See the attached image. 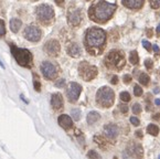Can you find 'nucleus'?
<instances>
[{
	"label": "nucleus",
	"mask_w": 160,
	"mask_h": 159,
	"mask_svg": "<svg viewBox=\"0 0 160 159\" xmlns=\"http://www.w3.org/2000/svg\"><path fill=\"white\" fill-rule=\"evenodd\" d=\"M137 136H138V137H141V136H142V135H141V131H137Z\"/></svg>",
	"instance_id": "nucleus-43"
},
{
	"label": "nucleus",
	"mask_w": 160,
	"mask_h": 159,
	"mask_svg": "<svg viewBox=\"0 0 160 159\" xmlns=\"http://www.w3.org/2000/svg\"><path fill=\"white\" fill-rule=\"evenodd\" d=\"M64 85H65V80H64V79L59 80V81L55 83V86H57V87H63Z\"/></svg>",
	"instance_id": "nucleus-32"
},
{
	"label": "nucleus",
	"mask_w": 160,
	"mask_h": 159,
	"mask_svg": "<svg viewBox=\"0 0 160 159\" xmlns=\"http://www.w3.org/2000/svg\"><path fill=\"white\" fill-rule=\"evenodd\" d=\"M153 50H155L156 52H158V51H159V48H158L157 45H153Z\"/></svg>",
	"instance_id": "nucleus-41"
},
{
	"label": "nucleus",
	"mask_w": 160,
	"mask_h": 159,
	"mask_svg": "<svg viewBox=\"0 0 160 159\" xmlns=\"http://www.w3.org/2000/svg\"><path fill=\"white\" fill-rule=\"evenodd\" d=\"M87 156H88V158L90 159H102V157L99 156V154L95 151V150H91V151H88Z\"/></svg>",
	"instance_id": "nucleus-26"
},
{
	"label": "nucleus",
	"mask_w": 160,
	"mask_h": 159,
	"mask_svg": "<svg viewBox=\"0 0 160 159\" xmlns=\"http://www.w3.org/2000/svg\"><path fill=\"white\" fill-rule=\"evenodd\" d=\"M155 104H156V105H160V100H159V98L155 100Z\"/></svg>",
	"instance_id": "nucleus-40"
},
{
	"label": "nucleus",
	"mask_w": 160,
	"mask_h": 159,
	"mask_svg": "<svg viewBox=\"0 0 160 159\" xmlns=\"http://www.w3.org/2000/svg\"><path fill=\"white\" fill-rule=\"evenodd\" d=\"M23 35L28 41H30V42H38L39 40L41 39L42 32H41V30L38 28V27L29 26L24 29Z\"/></svg>",
	"instance_id": "nucleus-9"
},
{
	"label": "nucleus",
	"mask_w": 160,
	"mask_h": 159,
	"mask_svg": "<svg viewBox=\"0 0 160 159\" xmlns=\"http://www.w3.org/2000/svg\"><path fill=\"white\" fill-rule=\"evenodd\" d=\"M155 93H156V94L159 93V90H158V89H155Z\"/></svg>",
	"instance_id": "nucleus-44"
},
{
	"label": "nucleus",
	"mask_w": 160,
	"mask_h": 159,
	"mask_svg": "<svg viewBox=\"0 0 160 159\" xmlns=\"http://www.w3.org/2000/svg\"><path fill=\"white\" fill-rule=\"evenodd\" d=\"M78 72L83 80L91 81L97 75V69L94 65H91L87 62H82L78 66Z\"/></svg>",
	"instance_id": "nucleus-6"
},
{
	"label": "nucleus",
	"mask_w": 160,
	"mask_h": 159,
	"mask_svg": "<svg viewBox=\"0 0 160 159\" xmlns=\"http://www.w3.org/2000/svg\"><path fill=\"white\" fill-rule=\"evenodd\" d=\"M130 81H132V76H130V75H125V76H124V82H125L126 84H129Z\"/></svg>",
	"instance_id": "nucleus-36"
},
{
	"label": "nucleus",
	"mask_w": 160,
	"mask_h": 159,
	"mask_svg": "<svg viewBox=\"0 0 160 159\" xmlns=\"http://www.w3.org/2000/svg\"><path fill=\"white\" fill-rule=\"evenodd\" d=\"M112 84H117V82H118V77L116 76V75H114L113 77H112Z\"/></svg>",
	"instance_id": "nucleus-38"
},
{
	"label": "nucleus",
	"mask_w": 160,
	"mask_h": 159,
	"mask_svg": "<svg viewBox=\"0 0 160 159\" xmlns=\"http://www.w3.org/2000/svg\"><path fill=\"white\" fill-rule=\"evenodd\" d=\"M147 133H149L150 135L157 136L158 133H159V128H158L157 125L150 124V125H148V127H147Z\"/></svg>",
	"instance_id": "nucleus-20"
},
{
	"label": "nucleus",
	"mask_w": 160,
	"mask_h": 159,
	"mask_svg": "<svg viewBox=\"0 0 160 159\" xmlns=\"http://www.w3.org/2000/svg\"><path fill=\"white\" fill-rule=\"evenodd\" d=\"M104 133L109 139H114L118 135V127L114 124H108L104 127Z\"/></svg>",
	"instance_id": "nucleus-15"
},
{
	"label": "nucleus",
	"mask_w": 160,
	"mask_h": 159,
	"mask_svg": "<svg viewBox=\"0 0 160 159\" xmlns=\"http://www.w3.org/2000/svg\"><path fill=\"white\" fill-rule=\"evenodd\" d=\"M82 92V86H81L78 83L72 82L70 85H68V89L66 91V95H68V101L71 103H75L76 101L80 97V94Z\"/></svg>",
	"instance_id": "nucleus-10"
},
{
	"label": "nucleus",
	"mask_w": 160,
	"mask_h": 159,
	"mask_svg": "<svg viewBox=\"0 0 160 159\" xmlns=\"http://www.w3.org/2000/svg\"><path fill=\"white\" fill-rule=\"evenodd\" d=\"M71 115L73 117L74 121H80L81 118V110L78 108H73V110H71Z\"/></svg>",
	"instance_id": "nucleus-23"
},
{
	"label": "nucleus",
	"mask_w": 160,
	"mask_h": 159,
	"mask_svg": "<svg viewBox=\"0 0 160 159\" xmlns=\"http://www.w3.org/2000/svg\"><path fill=\"white\" fill-rule=\"evenodd\" d=\"M120 100H122V102H129L130 101V95L128 92H122L119 95Z\"/></svg>",
	"instance_id": "nucleus-25"
},
{
	"label": "nucleus",
	"mask_w": 160,
	"mask_h": 159,
	"mask_svg": "<svg viewBox=\"0 0 160 159\" xmlns=\"http://www.w3.org/2000/svg\"><path fill=\"white\" fill-rule=\"evenodd\" d=\"M149 3H150L151 8H153V9L160 8V0H149Z\"/></svg>",
	"instance_id": "nucleus-29"
},
{
	"label": "nucleus",
	"mask_w": 160,
	"mask_h": 159,
	"mask_svg": "<svg viewBox=\"0 0 160 159\" xmlns=\"http://www.w3.org/2000/svg\"><path fill=\"white\" fill-rule=\"evenodd\" d=\"M115 100V94L112 89L107 86H104L97 91L96 94V101L103 107H111L114 104Z\"/></svg>",
	"instance_id": "nucleus-4"
},
{
	"label": "nucleus",
	"mask_w": 160,
	"mask_h": 159,
	"mask_svg": "<svg viewBox=\"0 0 160 159\" xmlns=\"http://www.w3.org/2000/svg\"><path fill=\"white\" fill-rule=\"evenodd\" d=\"M33 84H34L35 90H37L38 92H40V90H41V84H40V82H39L38 80H35V81H33Z\"/></svg>",
	"instance_id": "nucleus-34"
},
{
	"label": "nucleus",
	"mask_w": 160,
	"mask_h": 159,
	"mask_svg": "<svg viewBox=\"0 0 160 159\" xmlns=\"http://www.w3.org/2000/svg\"><path fill=\"white\" fill-rule=\"evenodd\" d=\"M68 54L71 56H73V58H78L82 53V49L80 48V45L78 43H72L68 47Z\"/></svg>",
	"instance_id": "nucleus-17"
},
{
	"label": "nucleus",
	"mask_w": 160,
	"mask_h": 159,
	"mask_svg": "<svg viewBox=\"0 0 160 159\" xmlns=\"http://www.w3.org/2000/svg\"><path fill=\"white\" fill-rule=\"evenodd\" d=\"M44 50H45V52H47L48 54L55 56V55H58V54L60 53L61 47H60L59 41H57V40H50V41H48V42L45 43Z\"/></svg>",
	"instance_id": "nucleus-11"
},
{
	"label": "nucleus",
	"mask_w": 160,
	"mask_h": 159,
	"mask_svg": "<svg viewBox=\"0 0 160 159\" xmlns=\"http://www.w3.org/2000/svg\"><path fill=\"white\" fill-rule=\"evenodd\" d=\"M10 49H11V53L14 56L16 61L18 64L21 66H26V68H30L32 64L33 58L32 53L27 49H20V48L16 47L13 44H10Z\"/></svg>",
	"instance_id": "nucleus-3"
},
{
	"label": "nucleus",
	"mask_w": 160,
	"mask_h": 159,
	"mask_svg": "<svg viewBox=\"0 0 160 159\" xmlns=\"http://www.w3.org/2000/svg\"><path fill=\"white\" fill-rule=\"evenodd\" d=\"M106 63L107 66H116V68H122L124 65V58H122V53L116 50L111 51L106 58Z\"/></svg>",
	"instance_id": "nucleus-8"
},
{
	"label": "nucleus",
	"mask_w": 160,
	"mask_h": 159,
	"mask_svg": "<svg viewBox=\"0 0 160 159\" xmlns=\"http://www.w3.org/2000/svg\"><path fill=\"white\" fill-rule=\"evenodd\" d=\"M87 1H88V0H87Z\"/></svg>",
	"instance_id": "nucleus-46"
},
{
	"label": "nucleus",
	"mask_w": 160,
	"mask_h": 159,
	"mask_svg": "<svg viewBox=\"0 0 160 159\" xmlns=\"http://www.w3.org/2000/svg\"><path fill=\"white\" fill-rule=\"evenodd\" d=\"M106 33L101 28H90L85 34V44L88 48V51L91 49H98L105 44Z\"/></svg>",
	"instance_id": "nucleus-2"
},
{
	"label": "nucleus",
	"mask_w": 160,
	"mask_h": 159,
	"mask_svg": "<svg viewBox=\"0 0 160 159\" xmlns=\"http://www.w3.org/2000/svg\"><path fill=\"white\" fill-rule=\"evenodd\" d=\"M145 64H146V66H147L148 69H151V65H152V62H151V60L147 59L146 61H145Z\"/></svg>",
	"instance_id": "nucleus-37"
},
{
	"label": "nucleus",
	"mask_w": 160,
	"mask_h": 159,
	"mask_svg": "<svg viewBox=\"0 0 160 159\" xmlns=\"http://www.w3.org/2000/svg\"><path fill=\"white\" fill-rule=\"evenodd\" d=\"M140 112H141V106H140V104H138V103L134 104V105H132V113L137 115V114H140Z\"/></svg>",
	"instance_id": "nucleus-27"
},
{
	"label": "nucleus",
	"mask_w": 160,
	"mask_h": 159,
	"mask_svg": "<svg viewBox=\"0 0 160 159\" xmlns=\"http://www.w3.org/2000/svg\"><path fill=\"white\" fill-rule=\"evenodd\" d=\"M81 20H82V14H81L80 10H73V11H71L68 16V21L71 26H78L80 24Z\"/></svg>",
	"instance_id": "nucleus-12"
},
{
	"label": "nucleus",
	"mask_w": 160,
	"mask_h": 159,
	"mask_svg": "<svg viewBox=\"0 0 160 159\" xmlns=\"http://www.w3.org/2000/svg\"><path fill=\"white\" fill-rule=\"evenodd\" d=\"M22 26V22L21 20H19V19H12L11 21H10V29H11L12 32H18L19 31V29L21 28Z\"/></svg>",
	"instance_id": "nucleus-19"
},
{
	"label": "nucleus",
	"mask_w": 160,
	"mask_h": 159,
	"mask_svg": "<svg viewBox=\"0 0 160 159\" xmlns=\"http://www.w3.org/2000/svg\"><path fill=\"white\" fill-rule=\"evenodd\" d=\"M157 33H158V34H160V24L157 27Z\"/></svg>",
	"instance_id": "nucleus-42"
},
{
	"label": "nucleus",
	"mask_w": 160,
	"mask_h": 159,
	"mask_svg": "<svg viewBox=\"0 0 160 159\" xmlns=\"http://www.w3.org/2000/svg\"><path fill=\"white\" fill-rule=\"evenodd\" d=\"M122 5L125 6L126 8L128 9H140L144 5V1L145 0H122Z\"/></svg>",
	"instance_id": "nucleus-13"
},
{
	"label": "nucleus",
	"mask_w": 160,
	"mask_h": 159,
	"mask_svg": "<svg viewBox=\"0 0 160 159\" xmlns=\"http://www.w3.org/2000/svg\"><path fill=\"white\" fill-rule=\"evenodd\" d=\"M119 110H120V112L124 113V114L128 112V107H127V105H125V104H120V105H119Z\"/></svg>",
	"instance_id": "nucleus-33"
},
{
	"label": "nucleus",
	"mask_w": 160,
	"mask_h": 159,
	"mask_svg": "<svg viewBox=\"0 0 160 159\" xmlns=\"http://www.w3.org/2000/svg\"><path fill=\"white\" fill-rule=\"evenodd\" d=\"M37 17L41 22L48 23L54 18V10L49 5H40L37 8Z\"/></svg>",
	"instance_id": "nucleus-5"
},
{
	"label": "nucleus",
	"mask_w": 160,
	"mask_h": 159,
	"mask_svg": "<svg viewBox=\"0 0 160 159\" xmlns=\"http://www.w3.org/2000/svg\"><path fill=\"white\" fill-rule=\"evenodd\" d=\"M142 44H144V47L146 48V50H148V51H150L151 50V44L150 43L148 42V41H146V40H144V41H142Z\"/></svg>",
	"instance_id": "nucleus-35"
},
{
	"label": "nucleus",
	"mask_w": 160,
	"mask_h": 159,
	"mask_svg": "<svg viewBox=\"0 0 160 159\" xmlns=\"http://www.w3.org/2000/svg\"><path fill=\"white\" fill-rule=\"evenodd\" d=\"M99 118H101V115H99L97 112H90L88 113V115H87V117H86L87 123H88L90 125L95 124Z\"/></svg>",
	"instance_id": "nucleus-18"
},
{
	"label": "nucleus",
	"mask_w": 160,
	"mask_h": 159,
	"mask_svg": "<svg viewBox=\"0 0 160 159\" xmlns=\"http://www.w3.org/2000/svg\"><path fill=\"white\" fill-rule=\"evenodd\" d=\"M134 94L136 96H141L142 95V89L139 85H135L134 86Z\"/></svg>",
	"instance_id": "nucleus-28"
},
{
	"label": "nucleus",
	"mask_w": 160,
	"mask_h": 159,
	"mask_svg": "<svg viewBox=\"0 0 160 159\" xmlns=\"http://www.w3.org/2000/svg\"><path fill=\"white\" fill-rule=\"evenodd\" d=\"M41 72H42L43 76L47 80H53L57 77L58 75V68L55 66L54 63L49 61H45L41 64Z\"/></svg>",
	"instance_id": "nucleus-7"
},
{
	"label": "nucleus",
	"mask_w": 160,
	"mask_h": 159,
	"mask_svg": "<svg viewBox=\"0 0 160 159\" xmlns=\"http://www.w3.org/2000/svg\"><path fill=\"white\" fill-rule=\"evenodd\" d=\"M134 155L137 157V158L141 159V157H142V148H141L140 145H137L136 147H135L134 149Z\"/></svg>",
	"instance_id": "nucleus-24"
},
{
	"label": "nucleus",
	"mask_w": 160,
	"mask_h": 159,
	"mask_svg": "<svg viewBox=\"0 0 160 159\" xmlns=\"http://www.w3.org/2000/svg\"><path fill=\"white\" fill-rule=\"evenodd\" d=\"M130 123H132V125H135V126H138V125L140 124V122H139V119L137 118V117H135V116L130 117Z\"/></svg>",
	"instance_id": "nucleus-31"
},
{
	"label": "nucleus",
	"mask_w": 160,
	"mask_h": 159,
	"mask_svg": "<svg viewBox=\"0 0 160 159\" xmlns=\"http://www.w3.org/2000/svg\"><path fill=\"white\" fill-rule=\"evenodd\" d=\"M129 62L134 65L138 64L139 62V56H138V53L136 51H132L130 52V55H129Z\"/></svg>",
	"instance_id": "nucleus-21"
},
{
	"label": "nucleus",
	"mask_w": 160,
	"mask_h": 159,
	"mask_svg": "<svg viewBox=\"0 0 160 159\" xmlns=\"http://www.w3.org/2000/svg\"><path fill=\"white\" fill-rule=\"evenodd\" d=\"M117 6L115 3H109L105 0H101L95 6L90 8V18L93 21L98 23H105L112 18Z\"/></svg>",
	"instance_id": "nucleus-1"
},
{
	"label": "nucleus",
	"mask_w": 160,
	"mask_h": 159,
	"mask_svg": "<svg viewBox=\"0 0 160 159\" xmlns=\"http://www.w3.org/2000/svg\"><path fill=\"white\" fill-rule=\"evenodd\" d=\"M159 159H160V156H159Z\"/></svg>",
	"instance_id": "nucleus-45"
},
{
	"label": "nucleus",
	"mask_w": 160,
	"mask_h": 159,
	"mask_svg": "<svg viewBox=\"0 0 160 159\" xmlns=\"http://www.w3.org/2000/svg\"><path fill=\"white\" fill-rule=\"evenodd\" d=\"M51 105L54 110H61L63 107V97L60 93H55L51 97Z\"/></svg>",
	"instance_id": "nucleus-16"
},
{
	"label": "nucleus",
	"mask_w": 160,
	"mask_h": 159,
	"mask_svg": "<svg viewBox=\"0 0 160 159\" xmlns=\"http://www.w3.org/2000/svg\"><path fill=\"white\" fill-rule=\"evenodd\" d=\"M58 122H59L60 126L64 129H68L73 126V121H72V118H71L68 115H65V114L61 115V116L59 117V119H58Z\"/></svg>",
	"instance_id": "nucleus-14"
},
{
	"label": "nucleus",
	"mask_w": 160,
	"mask_h": 159,
	"mask_svg": "<svg viewBox=\"0 0 160 159\" xmlns=\"http://www.w3.org/2000/svg\"><path fill=\"white\" fill-rule=\"evenodd\" d=\"M138 80H139V82H140L142 85H148L149 81H150V77H149V75L146 74V73H141V74L139 75Z\"/></svg>",
	"instance_id": "nucleus-22"
},
{
	"label": "nucleus",
	"mask_w": 160,
	"mask_h": 159,
	"mask_svg": "<svg viewBox=\"0 0 160 159\" xmlns=\"http://www.w3.org/2000/svg\"><path fill=\"white\" fill-rule=\"evenodd\" d=\"M55 3L58 6H60V7H62L64 5V0H55Z\"/></svg>",
	"instance_id": "nucleus-39"
},
{
	"label": "nucleus",
	"mask_w": 160,
	"mask_h": 159,
	"mask_svg": "<svg viewBox=\"0 0 160 159\" xmlns=\"http://www.w3.org/2000/svg\"><path fill=\"white\" fill-rule=\"evenodd\" d=\"M6 33V28H5V22L0 19V35H3Z\"/></svg>",
	"instance_id": "nucleus-30"
}]
</instances>
